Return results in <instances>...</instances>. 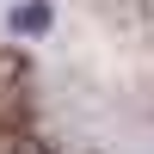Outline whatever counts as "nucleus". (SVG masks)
I'll use <instances>...</instances> for the list:
<instances>
[{
    "mask_svg": "<svg viewBox=\"0 0 154 154\" xmlns=\"http://www.w3.org/2000/svg\"><path fill=\"white\" fill-rule=\"evenodd\" d=\"M49 19H56L49 0H19V6H12V31H25V37H43Z\"/></svg>",
    "mask_w": 154,
    "mask_h": 154,
    "instance_id": "obj_1",
    "label": "nucleus"
}]
</instances>
